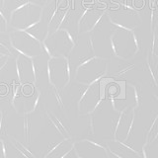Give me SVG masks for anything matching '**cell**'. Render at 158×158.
Listing matches in <instances>:
<instances>
[{
    "label": "cell",
    "mask_w": 158,
    "mask_h": 158,
    "mask_svg": "<svg viewBox=\"0 0 158 158\" xmlns=\"http://www.w3.org/2000/svg\"><path fill=\"white\" fill-rule=\"evenodd\" d=\"M64 140H67V139H63L62 141H58V142H52V143H49L48 146V150L46 152V154L44 155V158H48V156L51 154L52 152H53L54 150L56 149V148L61 144V143L64 141Z\"/></svg>",
    "instance_id": "6"
},
{
    "label": "cell",
    "mask_w": 158,
    "mask_h": 158,
    "mask_svg": "<svg viewBox=\"0 0 158 158\" xmlns=\"http://www.w3.org/2000/svg\"><path fill=\"white\" fill-rule=\"evenodd\" d=\"M126 110H127V108H125L123 111L120 112V114H118V118H116L115 120H113V126H114V138H115V139H118V137H117L118 130V127H121L122 123H123V118H125V114H126Z\"/></svg>",
    "instance_id": "2"
},
{
    "label": "cell",
    "mask_w": 158,
    "mask_h": 158,
    "mask_svg": "<svg viewBox=\"0 0 158 158\" xmlns=\"http://www.w3.org/2000/svg\"><path fill=\"white\" fill-rule=\"evenodd\" d=\"M135 109L132 110V116H131V120L130 123V127H128V130H127V136L125 138V142L130 140V138L132 136V131H133V123H135Z\"/></svg>",
    "instance_id": "4"
},
{
    "label": "cell",
    "mask_w": 158,
    "mask_h": 158,
    "mask_svg": "<svg viewBox=\"0 0 158 158\" xmlns=\"http://www.w3.org/2000/svg\"><path fill=\"white\" fill-rule=\"evenodd\" d=\"M90 131H91V135H94V125H93V118L90 115Z\"/></svg>",
    "instance_id": "23"
},
{
    "label": "cell",
    "mask_w": 158,
    "mask_h": 158,
    "mask_svg": "<svg viewBox=\"0 0 158 158\" xmlns=\"http://www.w3.org/2000/svg\"><path fill=\"white\" fill-rule=\"evenodd\" d=\"M131 37H132V40H133V43H135V48H136V51L135 52V54H136L138 52H139V44H138V41H137V37H136V35L135 34V32L131 31Z\"/></svg>",
    "instance_id": "15"
},
{
    "label": "cell",
    "mask_w": 158,
    "mask_h": 158,
    "mask_svg": "<svg viewBox=\"0 0 158 158\" xmlns=\"http://www.w3.org/2000/svg\"><path fill=\"white\" fill-rule=\"evenodd\" d=\"M18 58L19 57H17V60H16V72H17L18 80H19L20 83H21V73H20V67H19V63H18Z\"/></svg>",
    "instance_id": "22"
},
{
    "label": "cell",
    "mask_w": 158,
    "mask_h": 158,
    "mask_svg": "<svg viewBox=\"0 0 158 158\" xmlns=\"http://www.w3.org/2000/svg\"><path fill=\"white\" fill-rule=\"evenodd\" d=\"M48 83L51 84L52 86H54V84L52 80V71H51V59L48 61Z\"/></svg>",
    "instance_id": "16"
},
{
    "label": "cell",
    "mask_w": 158,
    "mask_h": 158,
    "mask_svg": "<svg viewBox=\"0 0 158 158\" xmlns=\"http://www.w3.org/2000/svg\"><path fill=\"white\" fill-rule=\"evenodd\" d=\"M109 19H110V23H112L114 26H116L117 28H118V29H121V30H123V31H128V32H131V31H133V29L135 28H131V27H127V26H123V25H121V24H118V23H117V22H115V21H113L112 20V18L109 16Z\"/></svg>",
    "instance_id": "13"
},
{
    "label": "cell",
    "mask_w": 158,
    "mask_h": 158,
    "mask_svg": "<svg viewBox=\"0 0 158 158\" xmlns=\"http://www.w3.org/2000/svg\"><path fill=\"white\" fill-rule=\"evenodd\" d=\"M89 47H90L91 51H92V52H94V46H93V39H92L91 37L89 38Z\"/></svg>",
    "instance_id": "24"
},
{
    "label": "cell",
    "mask_w": 158,
    "mask_h": 158,
    "mask_svg": "<svg viewBox=\"0 0 158 158\" xmlns=\"http://www.w3.org/2000/svg\"><path fill=\"white\" fill-rule=\"evenodd\" d=\"M130 84V86L133 89V91H135V108H138L140 106V102H141V93H140V89L138 88L137 86L133 85L131 83H128Z\"/></svg>",
    "instance_id": "3"
},
{
    "label": "cell",
    "mask_w": 158,
    "mask_h": 158,
    "mask_svg": "<svg viewBox=\"0 0 158 158\" xmlns=\"http://www.w3.org/2000/svg\"><path fill=\"white\" fill-rule=\"evenodd\" d=\"M157 118H158V115L155 116L154 120L152 122V125L150 126V127L148 128L147 131H146V135H145V144L143 146H148L151 143H153L154 141H156V138H157Z\"/></svg>",
    "instance_id": "1"
},
{
    "label": "cell",
    "mask_w": 158,
    "mask_h": 158,
    "mask_svg": "<svg viewBox=\"0 0 158 158\" xmlns=\"http://www.w3.org/2000/svg\"><path fill=\"white\" fill-rule=\"evenodd\" d=\"M61 32H64L66 34V38H67V41H68V43L70 44V46H71V49H73L74 48H75V46H76V42L74 41V39H73V37H72V35L70 34V32L68 31V30H66V29H61Z\"/></svg>",
    "instance_id": "10"
},
{
    "label": "cell",
    "mask_w": 158,
    "mask_h": 158,
    "mask_svg": "<svg viewBox=\"0 0 158 158\" xmlns=\"http://www.w3.org/2000/svg\"><path fill=\"white\" fill-rule=\"evenodd\" d=\"M31 63H32V71H33V75L35 78V82H37L38 80V76H37V70H36V65H35V62L33 59H31Z\"/></svg>",
    "instance_id": "20"
},
{
    "label": "cell",
    "mask_w": 158,
    "mask_h": 158,
    "mask_svg": "<svg viewBox=\"0 0 158 158\" xmlns=\"http://www.w3.org/2000/svg\"><path fill=\"white\" fill-rule=\"evenodd\" d=\"M142 157H143V158H148L147 153H146V150H145V146H143V147H142Z\"/></svg>",
    "instance_id": "25"
},
{
    "label": "cell",
    "mask_w": 158,
    "mask_h": 158,
    "mask_svg": "<svg viewBox=\"0 0 158 158\" xmlns=\"http://www.w3.org/2000/svg\"><path fill=\"white\" fill-rule=\"evenodd\" d=\"M43 47H44V51H46V52H47V54L48 56V57H49V59H52V58H57V57H56V56H53L52 54V52H51V51H49V48H48V44L44 43V41L43 42Z\"/></svg>",
    "instance_id": "17"
},
{
    "label": "cell",
    "mask_w": 158,
    "mask_h": 158,
    "mask_svg": "<svg viewBox=\"0 0 158 158\" xmlns=\"http://www.w3.org/2000/svg\"><path fill=\"white\" fill-rule=\"evenodd\" d=\"M52 87H53V92H54V95H56L57 104L59 105V107H60V108L62 109V110H64V104H63V101H62V99H61L60 94H59V91L57 90L56 86H52Z\"/></svg>",
    "instance_id": "12"
},
{
    "label": "cell",
    "mask_w": 158,
    "mask_h": 158,
    "mask_svg": "<svg viewBox=\"0 0 158 158\" xmlns=\"http://www.w3.org/2000/svg\"><path fill=\"white\" fill-rule=\"evenodd\" d=\"M70 10H71V9H70V7H68V8L66 9V11H64V13H63V15H62V17L60 18V20H59V22H58L57 26H56V32L60 31V28H61V26L63 25V23L65 22V20L67 19V17H68L69 13H70Z\"/></svg>",
    "instance_id": "8"
},
{
    "label": "cell",
    "mask_w": 158,
    "mask_h": 158,
    "mask_svg": "<svg viewBox=\"0 0 158 158\" xmlns=\"http://www.w3.org/2000/svg\"><path fill=\"white\" fill-rule=\"evenodd\" d=\"M133 67H135V65H133V64H130V65H127V66H126V67H123V69H122V70L116 72V73H115V75L122 76V75H123V74H125L126 72L131 70V69H132Z\"/></svg>",
    "instance_id": "14"
},
{
    "label": "cell",
    "mask_w": 158,
    "mask_h": 158,
    "mask_svg": "<svg viewBox=\"0 0 158 158\" xmlns=\"http://www.w3.org/2000/svg\"><path fill=\"white\" fill-rule=\"evenodd\" d=\"M40 98H41V91H39L38 93V95H37V98H36V100H35V103H34V106H33V109H32V111L30 112V113H33L36 111V109L39 105V102H40Z\"/></svg>",
    "instance_id": "18"
},
{
    "label": "cell",
    "mask_w": 158,
    "mask_h": 158,
    "mask_svg": "<svg viewBox=\"0 0 158 158\" xmlns=\"http://www.w3.org/2000/svg\"><path fill=\"white\" fill-rule=\"evenodd\" d=\"M49 1H51V0H47V1H46V4H47L48 2H49Z\"/></svg>",
    "instance_id": "26"
},
{
    "label": "cell",
    "mask_w": 158,
    "mask_h": 158,
    "mask_svg": "<svg viewBox=\"0 0 158 158\" xmlns=\"http://www.w3.org/2000/svg\"><path fill=\"white\" fill-rule=\"evenodd\" d=\"M100 58H101V57L96 56H91V57H86V58H84V60H82V61L77 65V67H76V76H77V74H78V70H79V69H80L81 67L85 66L86 64H88V63H90L92 60H94V59H100Z\"/></svg>",
    "instance_id": "7"
},
{
    "label": "cell",
    "mask_w": 158,
    "mask_h": 158,
    "mask_svg": "<svg viewBox=\"0 0 158 158\" xmlns=\"http://www.w3.org/2000/svg\"><path fill=\"white\" fill-rule=\"evenodd\" d=\"M24 135H25V138H26L27 143H30V122L27 117V114L24 118Z\"/></svg>",
    "instance_id": "5"
},
{
    "label": "cell",
    "mask_w": 158,
    "mask_h": 158,
    "mask_svg": "<svg viewBox=\"0 0 158 158\" xmlns=\"http://www.w3.org/2000/svg\"><path fill=\"white\" fill-rule=\"evenodd\" d=\"M155 41H156V33H155V31L153 32V38H152V48H151V53H152V56H154L155 54V49H154V48H155Z\"/></svg>",
    "instance_id": "21"
},
{
    "label": "cell",
    "mask_w": 158,
    "mask_h": 158,
    "mask_svg": "<svg viewBox=\"0 0 158 158\" xmlns=\"http://www.w3.org/2000/svg\"><path fill=\"white\" fill-rule=\"evenodd\" d=\"M115 34H116V32H115V33H113V35H112V36L110 37V41H111V48H112V53H113V56H116V57H118V58L125 59L123 57H122V56H118V52H117V48H116L115 40H114V37H115Z\"/></svg>",
    "instance_id": "9"
},
{
    "label": "cell",
    "mask_w": 158,
    "mask_h": 158,
    "mask_svg": "<svg viewBox=\"0 0 158 158\" xmlns=\"http://www.w3.org/2000/svg\"><path fill=\"white\" fill-rule=\"evenodd\" d=\"M146 66L148 68V70H149L150 74H151V77L153 79V81H154V85L157 86V81H156V76H155V73L152 71V68L150 66V62H149V52H147L146 54Z\"/></svg>",
    "instance_id": "11"
},
{
    "label": "cell",
    "mask_w": 158,
    "mask_h": 158,
    "mask_svg": "<svg viewBox=\"0 0 158 158\" xmlns=\"http://www.w3.org/2000/svg\"><path fill=\"white\" fill-rule=\"evenodd\" d=\"M57 10H58L57 7H56V8H54V9L52 10V14H51V16H49V20H48V28L49 27V25L52 24L53 18L56 17V13H57Z\"/></svg>",
    "instance_id": "19"
}]
</instances>
